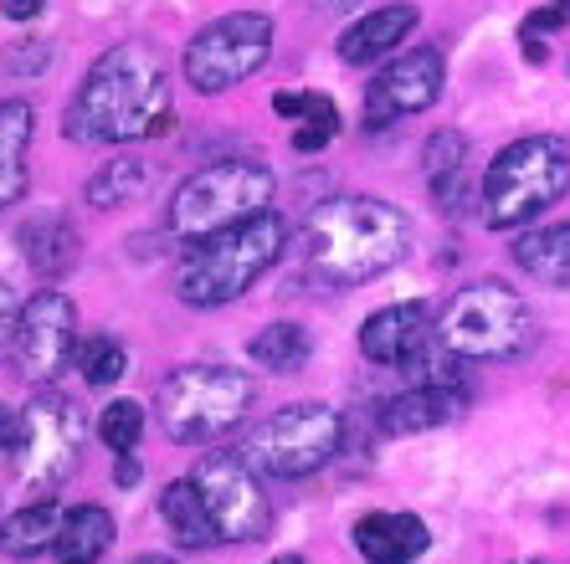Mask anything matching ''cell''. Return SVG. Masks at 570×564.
Instances as JSON below:
<instances>
[{
	"label": "cell",
	"instance_id": "obj_29",
	"mask_svg": "<svg viewBox=\"0 0 570 564\" xmlns=\"http://www.w3.org/2000/svg\"><path fill=\"white\" fill-rule=\"evenodd\" d=\"M566 6H540V11L524 16V27H519V41H524V57L530 62H544V37H556L566 27Z\"/></svg>",
	"mask_w": 570,
	"mask_h": 564
},
{
	"label": "cell",
	"instance_id": "obj_22",
	"mask_svg": "<svg viewBox=\"0 0 570 564\" xmlns=\"http://www.w3.org/2000/svg\"><path fill=\"white\" fill-rule=\"evenodd\" d=\"M514 267L544 288H570V221L514 237Z\"/></svg>",
	"mask_w": 570,
	"mask_h": 564
},
{
	"label": "cell",
	"instance_id": "obj_12",
	"mask_svg": "<svg viewBox=\"0 0 570 564\" xmlns=\"http://www.w3.org/2000/svg\"><path fill=\"white\" fill-rule=\"evenodd\" d=\"M78 308L67 293L41 288L37 298L21 303V318L11 334V365L21 380L41 385V390L62 380V369L78 359Z\"/></svg>",
	"mask_w": 570,
	"mask_h": 564
},
{
	"label": "cell",
	"instance_id": "obj_37",
	"mask_svg": "<svg viewBox=\"0 0 570 564\" xmlns=\"http://www.w3.org/2000/svg\"><path fill=\"white\" fill-rule=\"evenodd\" d=\"M129 564H175V560H165V554H139V560H129Z\"/></svg>",
	"mask_w": 570,
	"mask_h": 564
},
{
	"label": "cell",
	"instance_id": "obj_1",
	"mask_svg": "<svg viewBox=\"0 0 570 564\" xmlns=\"http://www.w3.org/2000/svg\"><path fill=\"white\" fill-rule=\"evenodd\" d=\"M170 72H165L159 52L145 41H119L82 72L62 129L72 145L94 149L139 145V139H155V133L170 129Z\"/></svg>",
	"mask_w": 570,
	"mask_h": 564
},
{
	"label": "cell",
	"instance_id": "obj_3",
	"mask_svg": "<svg viewBox=\"0 0 570 564\" xmlns=\"http://www.w3.org/2000/svg\"><path fill=\"white\" fill-rule=\"evenodd\" d=\"M283 247H288V226H283L278 210H263L253 221H237L226 231L186 241L175 293L190 308H222V303L242 298L247 288H257V277L278 263Z\"/></svg>",
	"mask_w": 570,
	"mask_h": 564
},
{
	"label": "cell",
	"instance_id": "obj_33",
	"mask_svg": "<svg viewBox=\"0 0 570 564\" xmlns=\"http://www.w3.org/2000/svg\"><path fill=\"white\" fill-rule=\"evenodd\" d=\"M16 318H21V303H16V293L6 288V283H0V344H11Z\"/></svg>",
	"mask_w": 570,
	"mask_h": 564
},
{
	"label": "cell",
	"instance_id": "obj_10",
	"mask_svg": "<svg viewBox=\"0 0 570 564\" xmlns=\"http://www.w3.org/2000/svg\"><path fill=\"white\" fill-rule=\"evenodd\" d=\"M273 57V16L226 11L186 41V82L196 92H226L247 82Z\"/></svg>",
	"mask_w": 570,
	"mask_h": 564
},
{
	"label": "cell",
	"instance_id": "obj_35",
	"mask_svg": "<svg viewBox=\"0 0 570 564\" xmlns=\"http://www.w3.org/2000/svg\"><path fill=\"white\" fill-rule=\"evenodd\" d=\"M273 108H278L283 119H298V113H304V98H298V92H278V98H273Z\"/></svg>",
	"mask_w": 570,
	"mask_h": 564
},
{
	"label": "cell",
	"instance_id": "obj_17",
	"mask_svg": "<svg viewBox=\"0 0 570 564\" xmlns=\"http://www.w3.org/2000/svg\"><path fill=\"white\" fill-rule=\"evenodd\" d=\"M473 400V390H452V385H406L381 406V432L385 436H422L448 426L458 410Z\"/></svg>",
	"mask_w": 570,
	"mask_h": 564
},
{
	"label": "cell",
	"instance_id": "obj_7",
	"mask_svg": "<svg viewBox=\"0 0 570 564\" xmlns=\"http://www.w3.org/2000/svg\"><path fill=\"white\" fill-rule=\"evenodd\" d=\"M438 339L452 355L473 359H514L534 344V314L499 277H478L468 288L452 293V303L438 318Z\"/></svg>",
	"mask_w": 570,
	"mask_h": 564
},
{
	"label": "cell",
	"instance_id": "obj_24",
	"mask_svg": "<svg viewBox=\"0 0 570 564\" xmlns=\"http://www.w3.org/2000/svg\"><path fill=\"white\" fill-rule=\"evenodd\" d=\"M149 185H155L149 165H139V159H108L104 170L82 185V196H88L94 210H124L139 196H149Z\"/></svg>",
	"mask_w": 570,
	"mask_h": 564
},
{
	"label": "cell",
	"instance_id": "obj_36",
	"mask_svg": "<svg viewBox=\"0 0 570 564\" xmlns=\"http://www.w3.org/2000/svg\"><path fill=\"white\" fill-rule=\"evenodd\" d=\"M114 477H119V487H134L139 477H145V473H139V462H134V452H129V457H119V473H114Z\"/></svg>",
	"mask_w": 570,
	"mask_h": 564
},
{
	"label": "cell",
	"instance_id": "obj_18",
	"mask_svg": "<svg viewBox=\"0 0 570 564\" xmlns=\"http://www.w3.org/2000/svg\"><path fill=\"white\" fill-rule=\"evenodd\" d=\"M78 226L67 221V216H37V221L21 226V257L27 267L41 277V283H57L78 267Z\"/></svg>",
	"mask_w": 570,
	"mask_h": 564
},
{
	"label": "cell",
	"instance_id": "obj_34",
	"mask_svg": "<svg viewBox=\"0 0 570 564\" xmlns=\"http://www.w3.org/2000/svg\"><path fill=\"white\" fill-rule=\"evenodd\" d=\"M0 11L11 16V21H31V16L47 11V0H0Z\"/></svg>",
	"mask_w": 570,
	"mask_h": 564
},
{
	"label": "cell",
	"instance_id": "obj_14",
	"mask_svg": "<svg viewBox=\"0 0 570 564\" xmlns=\"http://www.w3.org/2000/svg\"><path fill=\"white\" fill-rule=\"evenodd\" d=\"M438 344V314L432 303L422 298H406V303H391V308H375L365 324H360V355L371 365L385 369H406Z\"/></svg>",
	"mask_w": 570,
	"mask_h": 564
},
{
	"label": "cell",
	"instance_id": "obj_8",
	"mask_svg": "<svg viewBox=\"0 0 570 564\" xmlns=\"http://www.w3.org/2000/svg\"><path fill=\"white\" fill-rule=\"evenodd\" d=\"M273 206V170L257 159H216L196 170L170 200V237L200 241L237 221H253Z\"/></svg>",
	"mask_w": 570,
	"mask_h": 564
},
{
	"label": "cell",
	"instance_id": "obj_40",
	"mask_svg": "<svg viewBox=\"0 0 570 564\" xmlns=\"http://www.w3.org/2000/svg\"><path fill=\"white\" fill-rule=\"evenodd\" d=\"M62 564H98V560H62Z\"/></svg>",
	"mask_w": 570,
	"mask_h": 564
},
{
	"label": "cell",
	"instance_id": "obj_13",
	"mask_svg": "<svg viewBox=\"0 0 570 564\" xmlns=\"http://www.w3.org/2000/svg\"><path fill=\"white\" fill-rule=\"evenodd\" d=\"M442 82H448V62H442L438 47H412L401 57H385V67L365 82L360 119H365V129H385L396 119L426 113L442 98Z\"/></svg>",
	"mask_w": 570,
	"mask_h": 564
},
{
	"label": "cell",
	"instance_id": "obj_16",
	"mask_svg": "<svg viewBox=\"0 0 570 564\" xmlns=\"http://www.w3.org/2000/svg\"><path fill=\"white\" fill-rule=\"evenodd\" d=\"M355 550L365 554V564H416L432 550V528L416 518V513H365L355 524Z\"/></svg>",
	"mask_w": 570,
	"mask_h": 564
},
{
	"label": "cell",
	"instance_id": "obj_5",
	"mask_svg": "<svg viewBox=\"0 0 570 564\" xmlns=\"http://www.w3.org/2000/svg\"><path fill=\"white\" fill-rule=\"evenodd\" d=\"M253 375L232 365H180L155 395L159 426L175 446H212L253 410Z\"/></svg>",
	"mask_w": 570,
	"mask_h": 564
},
{
	"label": "cell",
	"instance_id": "obj_30",
	"mask_svg": "<svg viewBox=\"0 0 570 564\" xmlns=\"http://www.w3.org/2000/svg\"><path fill=\"white\" fill-rule=\"evenodd\" d=\"M304 123H318V129H334L340 133V108H334V98H324V92H304V113H298Z\"/></svg>",
	"mask_w": 570,
	"mask_h": 564
},
{
	"label": "cell",
	"instance_id": "obj_32",
	"mask_svg": "<svg viewBox=\"0 0 570 564\" xmlns=\"http://www.w3.org/2000/svg\"><path fill=\"white\" fill-rule=\"evenodd\" d=\"M334 139V129H318V123H304V129H293V149L298 155H318V149Z\"/></svg>",
	"mask_w": 570,
	"mask_h": 564
},
{
	"label": "cell",
	"instance_id": "obj_11",
	"mask_svg": "<svg viewBox=\"0 0 570 564\" xmlns=\"http://www.w3.org/2000/svg\"><path fill=\"white\" fill-rule=\"evenodd\" d=\"M190 477H196L200 498L212 508L222 544H257L267 534L273 503H267L263 477H257V467L247 457H237V452H206Z\"/></svg>",
	"mask_w": 570,
	"mask_h": 564
},
{
	"label": "cell",
	"instance_id": "obj_2",
	"mask_svg": "<svg viewBox=\"0 0 570 564\" xmlns=\"http://www.w3.org/2000/svg\"><path fill=\"white\" fill-rule=\"evenodd\" d=\"M412 247V221L381 196H334L304 221L298 257L324 288H360L391 273Z\"/></svg>",
	"mask_w": 570,
	"mask_h": 564
},
{
	"label": "cell",
	"instance_id": "obj_21",
	"mask_svg": "<svg viewBox=\"0 0 570 564\" xmlns=\"http://www.w3.org/2000/svg\"><path fill=\"white\" fill-rule=\"evenodd\" d=\"M62 518L67 508L52 498H37L27 503L21 513H11L0 524V554L11 560H37V554H57V538H62Z\"/></svg>",
	"mask_w": 570,
	"mask_h": 564
},
{
	"label": "cell",
	"instance_id": "obj_20",
	"mask_svg": "<svg viewBox=\"0 0 570 564\" xmlns=\"http://www.w3.org/2000/svg\"><path fill=\"white\" fill-rule=\"evenodd\" d=\"M159 518H165L175 544H186V550H216V544H222L216 518H212V508H206V498H200L196 477H175V483L159 493Z\"/></svg>",
	"mask_w": 570,
	"mask_h": 564
},
{
	"label": "cell",
	"instance_id": "obj_28",
	"mask_svg": "<svg viewBox=\"0 0 570 564\" xmlns=\"http://www.w3.org/2000/svg\"><path fill=\"white\" fill-rule=\"evenodd\" d=\"M98 436H104V446L114 457H129L134 446L145 442V406H139V400H114V406H104Z\"/></svg>",
	"mask_w": 570,
	"mask_h": 564
},
{
	"label": "cell",
	"instance_id": "obj_19",
	"mask_svg": "<svg viewBox=\"0 0 570 564\" xmlns=\"http://www.w3.org/2000/svg\"><path fill=\"white\" fill-rule=\"evenodd\" d=\"M37 129V108L27 98H6L0 103V210L27 196V149Z\"/></svg>",
	"mask_w": 570,
	"mask_h": 564
},
{
	"label": "cell",
	"instance_id": "obj_6",
	"mask_svg": "<svg viewBox=\"0 0 570 564\" xmlns=\"http://www.w3.org/2000/svg\"><path fill=\"white\" fill-rule=\"evenodd\" d=\"M82 436H88V416H82L78 400L62 390H41L31 406L16 410L11 442H6L16 483L37 498H52L57 487L78 473Z\"/></svg>",
	"mask_w": 570,
	"mask_h": 564
},
{
	"label": "cell",
	"instance_id": "obj_25",
	"mask_svg": "<svg viewBox=\"0 0 570 564\" xmlns=\"http://www.w3.org/2000/svg\"><path fill=\"white\" fill-rule=\"evenodd\" d=\"M108 550H114V513L98 508V503H78V508H67L57 554H62V560H104Z\"/></svg>",
	"mask_w": 570,
	"mask_h": 564
},
{
	"label": "cell",
	"instance_id": "obj_27",
	"mask_svg": "<svg viewBox=\"0 0 570 564\" xmlns=\"http://www.w3.org/2000/svg\"><path fill=\"white\" fill-rule=\"evenodd\" d=\"M72 365L82 369V380L94 385V390H108V385L124 380V369H129V349H124L114 334H94V339L78 344V359Z\"/></svg>",
	"mask_w": 570,
	"mask_h": 564
},
{
	"label": "cell",
	"instance_id": "obj_15",
	"mask_svg": "<svg viewBox=\"0 0 570 564\" xmlns=\"http://www.w3.org/2000/svg\"><path fill=\"white\" fill-rule=\"evenodd\" d=\"M416 21H422V11H416L412 0L375 6V11H365L360 21H350V27L340 31V47H334V52H340V62H350V67L385 62V57L416 31Z\"/></svg>",
	"mask_w": 570,
	"mask_h": 564
},
{
	"label": "cell",
	"instance_id": "obj_38",
	"mask_svg": "<svg viewBox=\"0 0 570 564\" xmlns=\"http://www.w3.org/2000/svg\"><path fill=\"white\" fill-rule=\"evenodd\" d=\"M267 564H308V560H298V554H278V560H267Z\"/></svg>",
	"mask_w": 570,
	"mask_h": 564
},
{
	"label": "cell",
	"instance_id": "obj_39",
	"mask_svg": "<svg viewBox=\"0 0 570 564\" xmlns=\"http://www.w3.org/2000/svg\"><path fill=\"white\" fill-rule=\"evenodd\" d=\"M514 564H556V560H514Z\"/></svg>",
	"mask_w": 570,
	"mask_h": 564
},
{
	"label": "cell",
	"instance_id": "obj_41",
	"mask_svg": "<svg viewBox=\"0 0 570 564\" xmlns=\"http://www.w3.org/2000/svg\"><path fill=\"white\" fill-rule=\"evenodd\" d=\"M556 6H566V11H570V0H556Z\"/></svg>",
	"mask_w": 570,
	"mask_h": 564
},
{
	"label": "cell",
	"instance_id": "obj_26",
	"mask_svg": "<svg viewBox=\"0 0 570 564\" xmlns=\"http://www.w3.org/2000/svg\"><path fill=\"white\" fill-rule=\"evenodd\" d=\"M247 355L267 369V375H298L314 355V339H308V328L298 324H267L263 334H253L247 344Z\"/></svg>",
	"mask_w": 570,
	"mask_h": 564
},
{
	"label": "cell",
	"instance_id": "obj_31",
	"mask_svg": "<svg viewBox=\"0 0 570 564\" xmlns=\"http://www.w3.org/2000/svg\"><path fill=\"white\" fill-rule=\"evenodd\" d=\"M6 67H11V72H41V67H47V41H27V52H21V47L6 52Z\"/></svg>",
	"mask_w": 570,
	"mask_h": 564
},
{
	"label": "cell",
	"instance_id": "obj_23",
	"mask_svg": "<svg viewBox=\"0 0 570 564\" xmlns=\"http://www.w3.org/2000/svg\"><path fill=\"white\" fill-rule=\"evenodd\" d=\"M422 159H426V185H432V200H438L442 210H458L463 185H468V133L438 129L432 139H426Z\"/></svg>",
	"mask_w": 570,
	"mask_h": 564
},
{
	"label": "cell",
	"instance_id": "obj_4",
	"mask_svg": "<svg viewBox=\"0 0 570 564\" xmlns=\"http://www.w3.org/2000/svg\"><path fill=\"white\" fill-rule=\"evenodd\" d=\"M570 196V145L556 133H530L493 155L483 175V221L493 231L530 226L534 216Z\"/></svg>",
	"mask_w": 570,
	"mask_h": 564
},
{
	"label": "cell",
	"instance_id": "obj_9",
	"mask_svg": "<svg viewBox=\"0 0 570 564\" xmlns=\"http://www.w3.org/2000/svg\"><path fill=\"white\" fill-rule=\"evenodd\" d=\"M345 446V416L324 400H298V406H283L247 436V452L242 457L253 462L263 477H308L318 467H330Z\"/></svg>",
	"mask_w": 570,
	"mask_h": 564
}]
</instances>
